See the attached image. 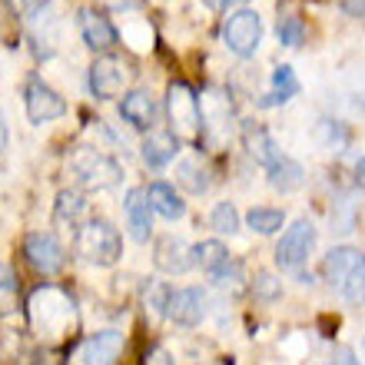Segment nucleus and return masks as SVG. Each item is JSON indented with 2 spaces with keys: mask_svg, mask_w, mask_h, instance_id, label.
Returning <instances> with one entry per match:
<instances>
[{
  "mask_svg": "<svg viewBox=\"0 0 365 365\" xmlns=\"http://www.w3.org/2000/svg\"><path fill=\"white\" fill-rule=\"evenodd\" d=\"M60 226H70V230H80L83 222L90 220V202L80 190H63L57 196V210H53Z\"/></svg>",
  "mask_w": 365,
  "mask_h": 365,
  "instance_id": "6ab92c4d",
  "label": "nucleus"
},
{
  "mask_svg": "<svg viewBox=\"0 0 365 365\" xmlns=\"http://www.w3.org/2000/svg\"><path fill=\"white\" fill-rule=\"evenodd\" d=\"M0 43L10 50L20 43V20L17 10L10 7V0H0Z\"/></svg>",
  "mask_w": 365,
  "mask_h": 365,
  "instance_id": "a878e982",
  "label": "nucleus"
},
{
  "mask_svg": "<svg viewBox=\"0 0 365 365\" xmlns=\"http://www.w3.org/2000/svg\"><path fill=\"white\" fill-rule=\"evenodd\" d=\"M30 319L34 326L50 339L67 336L70 329L77 326V312H73V299L67 292H60L53 286H43L30 299Z\"/></svg>",
  "mask_w": 365,
  "mask_h": 365,
  "instance_id": "f03ea898",
  "label": "nucleus"
},
{
  "mask_svg": "<svg viewBox=\"0 0 365 365\" xmlns=\"http://www.w3.org/2000/svg\"><path fill=\"white\" fill-rule=\"evenodd\" d=\"M349 10H356L359 17H365V0H349Z\"/></svg>",
  "mask_w": 365,
  "mask_h": 365,
  "instance_id": "ea45409f",
  "label": "nucleus"
},
{
  "mask_svg": "<svg viewBox=\"0 0 365 365\" xmlns=\"http://www.w3.org/2000/svg\"><path fill=\"white\" fill-rule=\"evenodd\" d=\"M316 136L326 146H332V150L346 143V133H342V130H339V123H332V120H322V123L316 126Z\"/></svg>",
  "mask_w": 365,
  "mask_h": 365,
  "instance_id": "473e14b6",
  "label": "nucleus"
},
{
  "mask_svg": "<svg viewBox=\"0 0 365 365\" xmlns=\"http://www.w3.org/2000/svg\"><path fill=\"white\" fill-rule=\"evenodd\" d=\"M166 319H173L176 326L192 329L206 319V292L196 286L173 289L170 292V306H166Z\"/></svg>",
  "mask_w": 365,
  "mask_h": 365,
  "instance_id": "9d476101",
  "label": "nucleus"
},
{
  "mask_svg": "<svg viewBox=\"0 0 365 365\" xmlns=\"http://www.w3.org/2000/svg\"><path fill=\"white\" fill-rule=\"evenodd\" d=\"M266 173H269V186L276 192H296L299 186L306 182V170H302L296 160H289V156H279Z\"/></svg>",
  "mask_w": 365,
  "mask_h": 365,
  "instance_id": "412c9836",
  "label": "nucleus"
},
{
  "mask_svg": "<svg viewBox=\"0 0 365 365\" xmlns=\"http://www.w3.org/2000/svg\"><path fill=\"white\" fill-rule=\"evenodd\" d=\"M356 182H359V186H365V156L356 163Z\"/></svg>",
  "mask_w": 365,
  "mask_h": 365,
  "instance_id": "58836bf2",
  "label": "nucleus"
},
{
  "mask_svg": "<svg viewBox=\"0 0 365 365\" xmlns=\"http://www.w3.org/2000/svg\"><path fill=\"white\" fill-rule=\"evenodd\" d=\"M222 43L236 53V57H252L262 43V17L250 7L232 10L226 24H222Z\"/></svg>",
  "mask_w": 365,
  "mask_h": 365,
  "instance_id": "39448f33",
  "label": "nucleus"
},
{
  "mask_svg": "<svg viewBox=\"0 0 365 365\" xmlns=\"http://www.w3.org/2000/svg\"><path fill=\"white\" fill-rule=\"evenodd\" d=\"M302 37H306V27L299 17H282L279 20V40L286 47H302Z\"/></svg>",
  "mask_w": 365,
  "mask_h": 365,
  "instance_id": "7c9ffc66",
  "label": "nucleus"
},
{
  "mask_svg": "<svg viewBox=\"0 0 365 365\" xmlns=\"http://www.w3.org/2000/svg\"><path fill=\"white\" fill-rule=\"evenodd\" d=\"M80 37L90 50H113L116 47V27L100 14L96 7L80 10Z\"/></svg>",
  "mask_w": 365,
  "mask_h": 365,
  "instance_id": "ddd939ff",
  "label": "nucleus"
},
{
  "mask_svg": "<svg viewBox=\"0 0 365 365\" xmlns=\"http://www.w3.org/2000/svg\"><path fill=\"white\" fill-rule=\"evenodd\" d=\"M24 256H27L30 266H34L37 272H43V276L60 272L63 269V262H67L63 246L57 242L53 232H30L27 242H24Z\"/></svg>",
  "mask_w": 365,
  "mask_h": 365,
  "instance_id": "1a4fd4ad",
  "label": "nucleus"
},
{
  "mask_svg": "<svg viewBox=\"0 0 365 365\" xmlns=\"http://www.w3.org/2000/svg\"><path fill=\"white\" fill-rule=\"evenodd\" d=\"M210 222H212V230H216V232L232 236V232L240 230V212H236V206H232V202H216V210H212Z\"/></svg>",
  "mask_w": 365,
  "mask_h": 365,
  "instance_id": "cd10ccee",
  "label": "nucleus"
},
{
  "mask_svg": "<svg viewBox=\"0 0 365 365\" xmlns=\"http://www.w3.org/2000/svg\"><path fill=\"white\" fill-rule=\"evenodd\" d=\"M24 103H27L30 123H50V120H57V116L67 113L63 96H60L53 87H47L40 77L27 80V87H24Z\"/></svg>",
  "mask_w": 365,
  "mask_h": 365,
  "instance_id": "6e6552de",
  "label": "nucleus"
},
{
  "mask_svg": "<svg viewBox=\"0 0 365 365\" xmlns=\"http://www.w3.org/2000/svg\"><path fill=\"white\" fill-rule=\"evenodd\" d=\"M202 4H206L210 10H216V14H220V10H230L232 4H236V0H202Z\"/></svg>",
  "mask_w": 365,
  "mask_h": 365,
  "instance_id": "e433bc0d",
  "label": "nucleus"
},
{
  "mask_svg": "<svg viewBox=\"0 0 365 365\" xmlns=\"http://www.w3.org/2000/svg\"><path fill=\"white\" fill-rule=\"evenodd\" d=\"M20 289H17V276L10 266H0V316H10L17 309Z\"/></svg>",
  "mask_w": 365,
  "mask_h": 365,
  "instance_id": "bb28decb",
  "label": "nucleus"
},
{
  "mask_svg": "<svg viewBox=\"0 0 365 365\" xmlns=\"http://www.w3.org/2000/svg\"><path fill=\"white\" fill-rule=\"evenodd\" d=\"M130 80H133V70L113 53H103L90 67V93L96 100H113V96H120L130 87Z\"/></svg>",
  "mask_w": 365,
  "mask_h": 365,
  "instance_id": "0eeeda50",
  "label": "nucleus"
},
{
  "mask_svg": "<svg viewBox=\"0 0 365 365\" xmlns=\"http://www.w3.org/2000/svg\"><path fill=\"white\" fill-rule=\"evenodd\" d=\"M282 222H286L282 210H266V206H252V210L246 212V226H250L252 232H259V236H272L276 230H282Z\"/></svg>",
  "mask_w": 365,
  "mask_h": 365,
  "instance_id": "393cba45",
  "label": "nucleus"
},
{
  "mask_svg": "<svg viewBox=\"0 0 365 365\" xmlns=\"http://www.w3.org/2000/svg\"><path fill=\"white\" fill-rule=\"evenodd\" d=\"M339 296L346 299V302H352V306H362L365 302V259L359 262V269L346 279V286L339 289Z\"/></svg>",
  "mask_w": 365,
  "mask_h": 365,
  "instance_id": "c85d7f7f",
  "label": "nucleus"
},
{
  "mask_svg": "<svg viewBox=\"0 0 365 365\" xmlns=\"http://www.w3.org/2000/svg\"><path fill=\"white\" fill-rule=\"evenodd\" d=\"M226 259H230V252L220 240H202L192 246V266H200L202 272H216Z\"/></svg>",
  "mask_w": 365,
  "mask_h": 365,
  "instance_id": "5701e85b",
  "label": "nucleus"
},
{
  "mask_svg": "<svg viewBox=\"0 0 365 365\" xmlns=\"http://www.w3.org/2000/svg\"><path fill=\"white\" fill-rule=\"evenodd\" d=\"M170 292H173V289L166 286V282H153V286H150V292H146V306L153 309L156 316H166V306H170Z\"/></svg>",
  "mask_w": 365,
  "mask_h": 365,
  "instance_id": "2f4dec72",
  "label": "nucleus"
},
{
  "mask_svg": "<svg viewBox=\"0 0 365 365\" xmlns=\"http://www.w3.org/2000/svg\"><path fill=\"white\" fill-rule=\"evenodd\" d=\"M67 170L70 182H77L80 190H110L123 180V166L110 153L96 150V146H73L67 153Z\"/></svg>",
  "mask_w": 365,
  "mask_h": 365,
  "instance_id": "f257e3e1",
  "label": "nucleus"
},
{
  "mask_svg": "<svg viewBox=\"0 0 365 365\" xmlns=\"http://www.w3.org/2000/svg\"><path fill=\"white\" fill-rule=\"evenodd\" d=\"M153 262L166 276H180V272L192 269V246L180 236H160L153 246Z\"/></svg>",
  "mask_w": 365,
  "mask_h": 365,
  "instance_id": "9b49d317",
  "label": "nucleus"
},
{
  "mask_svg": "<svg viewBox=\"0 0 365 365\" xmlns=\"http://www.w3.org/2000/svg\"><path fill=\"white\" fill-rule=\"evenodd\" d=\"M10 7L17 10V17H37L47 7V0H10Z\"/></svg>",
  "mask_w": 365,
  "mask_h": 365,
  "instance_id": "f704fd0d",
  "label": "nucleus"
},
{
  "mask_svg": "<svg viewBox=\"0 0 365 365\" xmlns=\"http://www.w3.org/2000/svg\"><path fill=\"white\" fill-rule=\"evenodd\" d=\"M176 182H180L182 190L190 192H206L210 190V173H206V166L200 163V160H180L176 163Z\"/></svg>",
  "mask_w": 365,
  "mask_h": 365,
  "instance_id": "b1692460",
  "label": "nucleus"
},
{
  "mask_svg": "<svg viewBox=\"0 0 365 365\" xmlns=\"http://www.w3.org/2000/svg\"><path fill=\"white\" fill-rule=\"evenodd\" d=\"M176 153H180V136L170 130V133H150L143 140V163L150 170H163L166 163H173Z\"/></svg>",
  "mask_w": 365,
  "mask_h": 365,
  "instance_id": "a211bd4d",
  "label": "nucleus"
},
{
  "mask_svg": "<svg viewBox=\"0 0 365 365\" xmlns=\"http://www.w3.org/2000/svg\"><path fill=\"white\" fill-rule=\"evenodd\" d=\"M242 140H246L250 156L256 160V163L266 166V170H269L279 156H282V150L276 146V140L269 136V130H266V126H259V123H242Z\"/></svg>",
  "mask_w": 365,
  "mask_h": 365,
  "instance_id": "f3484780",
  "label": "nucleus"
},
{
  "mask_svg": "<svg viewBox=\"0 0 365 365\" xmlns=\"http://www.w3.org/2000/svg\"><path fill=\"white\" fill-rule=\"evenodd\" d=\"M7 150V120H4V113H0V153Z\"/></svg>",
  "mask_w": 365,
  "mask_h": 365,
  "instance_id": "4c0bfd02",
  "label": "nucleus"
},
{
  "mask_svg": "<svg viewBox=\"0 0 365 365\" xmlns=\"http://www.w3.org/2000/svg\"><path fill=\"white\" fill-rule=\"evenodd\" d=\"M120 116H123L133 130H153L156 100L146 93V90H130V93L123 96V103H120Z\"/></svg>",
  "mask_w": 365,
  "mask_h": 365,
  "instance_id": "2eb2a0df",
  "label": "nucleus"
},
{
  "mask_svg": "<svg viewBox=\"0 0 365 365\" xmlns=\"http://www.w3.org/2000/svg\"><path fill=\"white\" fill-rule=\"evenodd\" d=\"M166 113H170V126H173L176 136H182V140H196V136H200L202 106L190 83L173 80V83L166 87Z\"/></svg>",
  "mask_w": 365,
  "mask_h": 365,
  "instance_id": "20e7f679",
  "label": "nucleus"
},
{
  "mask_svg": "<svg viewBox=\"0 0 365 365\" xmlns=\"http://www.w3.org/2000/svg\"><path fill=\"white\" fill-rule=\"evenodd\" d=\"M123 352V336L106 329V332H96L83 342V365H113Z\"/></svg>",
  "mask_w": 365,
  "mask_h": 365,
  "instance_id": "dca6fc26",
  "label": "nucleus"
},
{
  "mask_svg": "<svg viewBox=\"0 0 365 365\" xmlns=\"http://www.w3.org/2000/svg\"><path fill=\"white\" fill-rule=\"evenodd\" d=\"M362 259H365V252L356 250V246H336V250H329V256L322 259V276L332 282V289H342L346 279L359 269Z\"/></svg>",
  "mask_w": 365,
  "mask_h": 365,
  "instance_id": "4468645a",
  "label": "nucleus"
},
{
  "mask_svg": "<svg viewBox=\"0 0 365 365\" xmlns=\"http://www.w3.org/2000/svg\"><path fill=\"white\" fill-rule=\"evenodd\" d=\"M210 276H212V282H216L220 289H232V292H236V289H240V282H242V266L236 259H226L220 269L210 272Z\"/></svg>",
  "mask_w": 365,
  "mask_h": 365,
  "instance_id": "c756f323",
  "label": "nucleus"
},
{
  "mask_svg": "<svg viewBox=\"0 0 365 365\" xmlns=\"http://www.w3.org/2000/svg\"><path fill=\"white\" fill-rule=\"evenodd\" d=\"M279 292H282V286H279L269 272H259V276H256V296L259 299H276Z\"/></svg>",
  "mask_w": 365,
  "mask_h": 365,
  "instance_id": "72a5a7b5",
  "label": "nucleus"
},
{
  "mask_svg": "<svg viewBox=\"0 0 365 365\" xmlns=\"http://www.w3.org/2000/svg\"><path fill=\"white\" fill-rule=\"evenodd\" d=\"M336 365H362L356 359V352H352V349H339L336 352Z\"/></svg>",
  "mask_w": 365,
  "mask_h": 365,
  "instance_id": "c9c22d12",
  "label": "nucleus"
},
{
  "mask_svg": "<svg viewBox=\"0 0 365 365\" xmlns=\"http://www.w3.org/2000/svg\"><path fill=\"white\" fill-rule=\"evenodd\" d=\"M123 212H126V230H130V236H133L136 242L150 240V232H153V206L146 200V190L133 186V190L126 192Z\"/></svg>",
  "mask_w": 365,
  "mask_h": 365,
  "instance_id": "f8f14e48",
  "label": "nucleus"
},
{
  "mask_svg": "<svg viewBox=\"0 0 365 365\" xmlns=\"http://www.w3.org/2000/svg\"><path fill=\"white\" fill-rule=\"evenodd\" d=\"M146 200H150L153 212H160L163 220H182L186 216V202L170 182H150L146 186Z\"/></svg>",
  "mask_w": 365,
  "mask_h": 365,
  "instance_id": "aec40b11",
  "label": "nucleus"
},
{
  "mask_svg": "<svg viewBox=\"0 0 365 365\" xmlns=\"http://www.w3.org/2000/svg\"><path fill=\"white\" fill-rule=\"evenodd\" d=\"M362 346H365V342H362Z\"/></svg>",
  "mask_w": 365,
  "mask_h": 365,
  "instance_id": "79ce46f5",
  "label": "nucleus"
},
{
  "mask_svg": "<svg viewBox=\"0 0 365 365\" xmlns=\"http://www.w3.org/2000/svg\"><path fill=\"white\" fill-rule=\"evenodd\" d=\"M332 365H336V362H332Z\"/></svg>",
  "mask_w": 365,
  "mask_h": 365,
  "instance_id": "a19ab883",
  "label": "nucleus"
},
{
  "mask_svg": "<svg viewBox=\"0 0 365 365\" xmlns=\"http://www.w3.org/2000/svg\"><path fill=\"white\" fill-rule=\"evenodd\" d=\"M73 246H77L80 259L93 262V266H116L120 256H123V240H120V232L113 230V222L96 220V216H90L77 230Z\"/></svg>",
  "mask_w": 365,
  "mask_h": 365,
  "instance_id": "7ed1b4c3",
  "label": "nucleus"
},
{
  "mask_svg": "<svg viewBox=\"0 0 365 365\" xmlns=\"http://www.w3.org/2000/svg\"><path fill=\"white\" fill-rule=\"evenodd\" d=\"M316 250V226L309 220H296L282 232V240L276 246V266L286 272H296L306 266V259Z\"/></svg>",
  "mask_w": 365,
  "mask_h": 365,
  "instance_id": "423d86ee",
  "label": "nucleus"
},
{
  "mask_svg": "<svg viewBox=\"0 0 365 365\" xmlns=\"http://www.w3.org/2000/svg\"><path fill=\"white\" fill-rule=\"evenodd\" d=\"M296 93H299L296 70L289 67V63H282V67L272 70V90L259 100V106H279V103H286V100H292Z\"/></svg>",
  "mask_w": 365,
  "mask_h": 365,
  "instance_id": "4be33fe9",
  "label": "nucleus"
}]
</instances>
